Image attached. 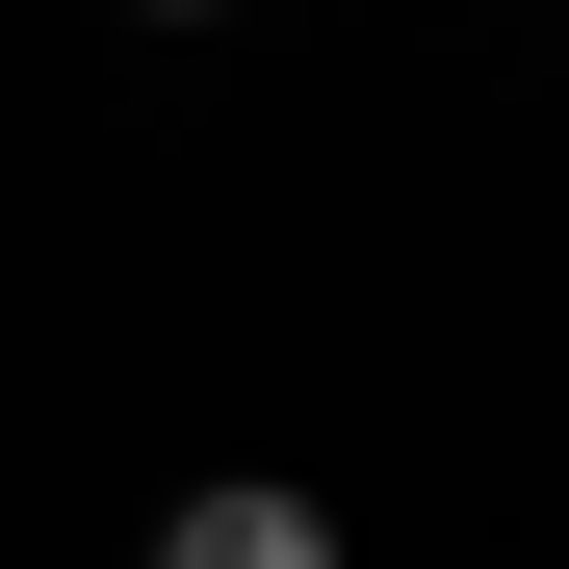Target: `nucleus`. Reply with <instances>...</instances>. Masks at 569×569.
Returning a JSON list of instances; mask_svg holds the SVG:
<instances>
[{
	"label": "nucleus",
	"instance_id": "nucleus-1",
	"mask_svg": "<svg viewBox=\"0 0 569 569\" xmlns=\"http://www.w3.org/2000/svg\"><path fill=\"white\" fill-rule=\"evenodd\" d=\"M156 569H337V492H284V466H208V492L156 518Z\"/></svg>",
	"mask_w": 569,
	"mask_h": 569
},
{
	"label": "nucleus",
	"instance_id": "nucleus-2",
	"mask_svg": "<svg viewBox=\"0 0 569 569\" xmlns=\"http://www.w3.org/2000/svg\"><path fill=\"white\" fill-rule=\"evenodd\" d=\"M156 27H208V0H156Z\"/></svg>",
	"mask_w": 569,
	"mask_h": 569
}]
</instances>
